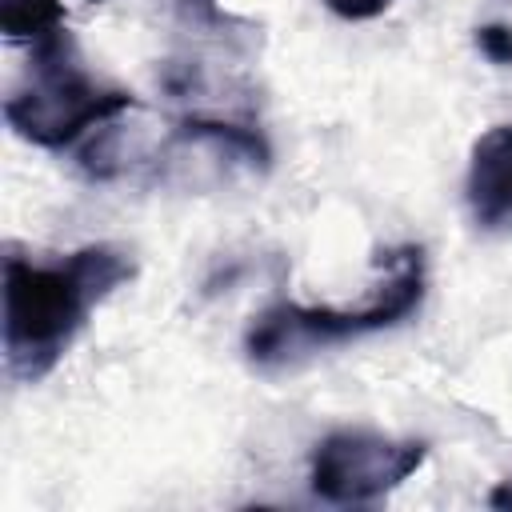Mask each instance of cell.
<instances>
[{"instance_id":"6da1fadb","label":"cell","mask_w":512,"mask_h":512,"mask_svg":"<svg viewBox=\"0 0 512 512\" xmlns=\"http://www.w3.org/2000/svg\"><path fill=\"white\" fill-rule=\"evenodd\" d=\"M136 276L132 252L84 244L56 260L4 256V368L20 384L44 380L84 332L100 300Z\"/></svg>"},{"instance_id":"7a4b0ae2","label":"cell","mask_w":512,"mask_h":512,"mask_svg":"<svg viewBox=\"0 0 512 512\" xmlns=\"http://www.w3.org/2000/svg\"><path fill=\"white\" fill-rule=\"evenodd\" d=\"M380 284L360 308H304L292 300L268 304L244 332V356L248 364L272 372V368H292L324 348L352 344L368 332H384L404 324L420 304L428 288V260L420 244H400L388 248L380 260Z\"/></svg>"},{"instance_id":"3957f363","label":"cell","mask_w":512,"mask_h":512,"mask_svg":"<svg viewBox=\"0 0 512 512\" xmlns=\"http://www.w3.org/2000/svg\"><path fill=\"white\" fill-rule=\"evenodd\" d=\"M132 108V92L100 84L68 28L40 36L28 52L24 84L4 100V120L16 136L36 148H64L96 124L116 120Z\"/></svg>"},{"instance_id":"277c9868","label":"cell","mask_w":512,"mask_h":512,"mask_svg":"<svg viewBox=\"0 0 512 512\" xmlns=\"http://www.w3.org/2000/svg\"><path fill=\"white\" fill-rule=\"evenodd\" d=\"M428 460L424 440H396L368 428L328 432L308 460V488L324 504H376Z\"/></svg>"},{"instance_id":"5b68a950","label":"cell","mask_w":512,"mask_h":512,"mask_svg":"<svg viewBox=\"0 0 512 512\" xmlns=\"http://www.w3.org/2000/svg\"><path fill=\"white\" fill-rule=\"evenodd\" d=\"M464 200L476 228L484 232L512 228V124H492L472 144Z\"/></svg>"},{"instance_id":"8992f818","label":"cell","mask_w":512,"mask_h":512,"mask_svg":"<svg viewBox=\"0 0 512 512\" xmlns=\"http://www.w3.org/2000/svg\"><path fill=\"white\" fill-rule=\"evenodd\" d=\"M56 28H64V0H0V32L8 40L36 44Z\"/></svg>"},{"instance_id":"52a82bcc","label":"cell","mask_w":512,"mask_h":512,"mask_svg":"<svg viewBox=\"0 0 512 512\" xmlns=\"http://www.w3.org/2000/svg\"><path fill=\"white\" fill-rule=\"evenodd\" d=\"M472 40H476L484 60H492L500 68H512V24H480Z\"/></svg>"},{"instance_id":"ba28073f","label":"cell","mask_w":512,"mask_h":512,"mask_svg":"<svg viewBox=\"0 0 512 512\" xmlns=\"http://www.w3.org/2000/svg\"><path fill=\"white\" fill-rule=\"evenodd\" d=\"M340 20H376L384 16L396 0H324Z\"/></svg>"},{"instance_id":"9c48e42d","label":"cell","mask_w":512,"mask_h":512,"mask_svg":"<svg viewBox=\"0 0 512 512\" xmlns=\"http://www.w3.org/2000/svg\"><path fill=\"white\" fill-rule=\"evenodd\" d=\"M488 504H492V508H512V480L496 484V488L488 492Z\"/></svg>"}]
</instances>
